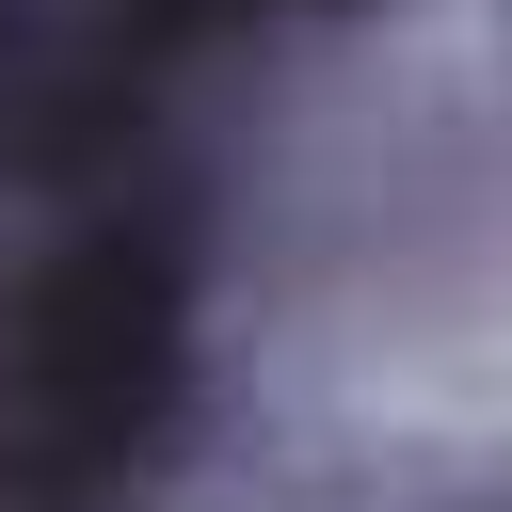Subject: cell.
I'll return each mask as SVG.
<instances>
[{
	"instance_id": "1",
	"label": "cell",
	"mask_w": 512,
	"mask_h": 512,
	"mask_svg": "<svg viewBox=\"0 0 512 512\" xmlns=\"http://www.w3.org/2000/svg\"><path fill=\"white\" fill-rule=\"evenodd\" d=\"M176 416V256L80 240L0 352V512H112Z\"/></svg>"
}]
</instances>
